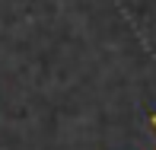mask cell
<instances>
[{
	"label": "cell",
	"instance_id": "cell-1",
	"mask_svg": "<svg viewBox=\"0 0 156 150\" xmlns=\"http://www.w3.org/2000/svg\"><path fill=\"white\" fill-rule=\"evenodd\" d=\"M150 125H153V131H156V115H150Z\"/></svg>",
	"mask_w": 156,
	"mask_h": 150
}]
</instances>
